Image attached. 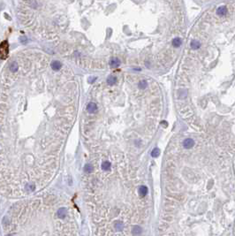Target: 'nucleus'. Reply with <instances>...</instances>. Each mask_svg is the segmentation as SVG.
Listing matches in <instances>:
<instances>
[{"mask_svg":"<svg viewBox=\"0 0 235 236\" xmlns=\"http://www.w3.org/2000/svg\"><path fill=\"white\" fill-rule=\"evenodd\" d=\"M142 227H140V226H134V227H133V229H132V233H133V234H134V235L140 234V233H142Z\"/></svg>","mask_w":235,"mask_h":236,"instance_id":"10","label":"nucleus"},{"mask_svg":"<svg viewBox=\"0 0 235 236\" xmlns=\"http://www.w3.org/2000/svg\"><path fill=\"white\" fill-rule=\"evenodd\" d=\"M102 168H103V170H104V171H109L111 169V163L108 162V161L103 162V165H102Z\"/></svg>","mask_w":235,"mask_h":236,"instance_id":"15","label":"nucleus"},{"mask_svg":"<svg viewBox=\"0 0 235 236\" xmlns=\"http://www.w3.org/2000/svg\"><path fill=\"white\" fill-rule=\"evenodd\" d=\"M182 44V40H181L180 38H179V37H176V38H174L173 40V47L175 48H178L179 47V46Z\"/></svg>","mask_w":235,"mask_h":236,"instance_id":"11","label":"nucleus"},{"mask_svg":"<svg viewBox=\"0 0 235 236\" xmlns=\"http://www.w3.org/2000/svg\"><path fill=\"white\" fill-rule=\"evenodd\" d=\"M107 84L110 85V86H112V85H114L116 82H117V78L115 77V76H109L108 78H107Z\"/></svg>","mask_w":235,"mask_h":236,"instance_id":"8","label":"nucleus"},{"mask_svg":"<svg viewBox=\"0 0 235 236\" xmlns=\"http://www.w3.org/2000/svg\"><path fill=\"white\" fill-rule=\"evenodd\" d=\"M97 80V77H90L89 79H88V82L89 83H92V82H94V81Z\"/></svg>","mask_w":235,"mask_h":236,"instance_id":"20","label":"nucleus"},{"mask_svg":"<svg viewBox=\"0 0 235 236\" xmlns=\"http://www.w3.org/2000/svg\"><path fill=\"white\" fill-rule=\"evenodd\" d=\"M9 43L7 41H3L0 43V59H5L8 57Z\"/></svg>","mask_w":235,"mask_h":236,"instance_id":"1","label":"nucleus"},{"mask_svg":"<svg viewBox=\"0 0 235 236\" xmlns=\"http://www.w3.org/2000/svg\"><path fill=\"white\" fill-rule=\"evenodd\" d=\"M139 194L142 197H144L146 195L148 194V187L145 186H142V187H139Z\"/></svg>","mask_w":235,"mask_h":236,"instance_id":"7","label":"nucleus"},{"mask_svg":"<svg viewBox=\"0 0 235 236\" xmlns=\"http://www.w3.org/2000/svg\"><path fill=\"white\" fill-rule=\"evenodd\" d=\"M10 71H12V73H16V72L19 70V66L16 62H12V64L10 65Z\"/></svg>","mask_w":235,"mask_h":236,"instance_id":"12","label":"nucleus"},{"mask_svg":"<svg viewBox=\"0 0 235 236\" xmlns=\"http://www.w3.org/2000/svg\"><path fill=\"white\" fill-rule=\"evenodd\" d=\"M200 46H201V44H200V42L198 41L194 40L191 42V48L193 50H198L200 48Z\"/></svg>","mask_w":235,"mask_h":236,"instance_id":"13","label":"nucleus"},{"mask_svg":"<svg viewBox=\"0 0 235 236\" xmlns=\"http://www.w3.org/2000/svg\"><path fill=\"white\" fill-rule=\"evenodd\" d=\"M84 171L85 172H91L92 171H93V166H92L91 165H89V164H88V165H86L84 166Z\"/></svg>","mask_w":235,"mask_h":236,"instance_id":"18","label":"nucleus"},{"mask_svg":"<svg viewBox=\"0 0 235 236\" xmlns=\"http://www.w3.org/2000/svg\"><path fill=\"white\" fill-rule=\"evenodd\" d=\"M124 227V224L122 222H119V221H118V222L115 223V228L118 230V231H120V230H122Z\"/></svg>","mask_w":235,"mask_h":236,"instance_id":"17","label":"nucleus"},{"mask_svg":"<svg viewBox=\"0 0 235 236\" xmlns=\"http://www.w3.org/2000/svg\"><path fill=\"white\" fill-rule=\"evenodd\" d=\"M51 68H52L54 71H58V70L61 69V67H62V64H61V62H59L58 60H54L52 61V63H51Z\"/></svg>","mask_w":235,"mask_h":236,"instance_id":"5","label":"nucleus"},{"mask_svg":"<svg viewBox=\"0 0 235 236\" xmlns=\"http://www.w3.org/2000/svg\"><path fill=\"white\" fill-rule=\"evenodd\" d=\"M227 13V8L225 6H220L216 10V14L219 16H225Z\"/></svg>","mask_w":235,"mask_h":236,"instance_id":"6","label":"nucleus"},{"mask_svg":"<svg viewBox=\"0 0 235 236\" xmlns=\"http://www.w3.org/2000/svg\"><path fill=\"white\" fill-rule=\"evenodd\" d=\"M110 66L112 68H117L120 66V60L118 57H112L110 60Z\"/></svg>","mask_w":235,"mask_h":236,"instance_id":"3","label":"nucleus"},{"mask_svg":"<svg viewBox=\"0 0 235 236\" xmlns=\"http://www.w3.org/2000/svg\"><path fill=\"white\" fill-rule=\"evenodd\" d=\"M87 111L89 113H95L96 111H97V105H96L95 103L91 102V103L88 104V106H87Z\"/></svg>","mask_w":235,"mask_h":236,"instance_id":"4","label":"nucleus"},{"mask_svg":"<svg viewBox=\"0 0 235 236\" xmlns=\"http://www.w3.org/2000/svg\"><path fill=\"white\" fill-rule=\"evenodd\" d=\"M159 154H160V150L157 148H155L154 150L151 151V156H152L153 157H157L159 156Z\"/></svg>","mask_w":235,"mask_h":236,"instance_id":"16","label":"nucleus"},{"mask_svg":"<svg viewBox=\"0 0 235 236\" xmlns=\"http://www.w3.org/2000/svg\"><path fill=\"white\" fill-rule=\"evenodd\" d=\"M195 145V142H194L193 139L191 138H186L183 141V147L185 149H191L193 148Z\"/></svg>","mask_w":235,"mask_h":236,"instance_id":"2","label":"nucleus"},{"mask_svg":"<svg viewBox=\"0 0 235 236\" xmlns=\"http://www.w3.org/2000/svg\"><path fill=\"white\" fill-rule=\"evenodd\" d=\"M20 42H22L23 44H25L27 42V38L25 36H22L20 37Z\"/></svg>","mask_w":235,"mask_h":236,"instance_id":"19","label":"nucleus"},{"mask_svg":"<svg viewBox=\"0 0 235 236\" xmlns=\"http://www.w3.org/2000/svg\"><path fill=\"white\" fill-rule=\"evenodd\" d=\"M148 86V83L146 81H144V80H142V81H139L138 83V87L139 88H140V90H144V88H146Z\"/></svg>","mask_w":235,"mask_h":236,"instance_id":"14","label":"nucleus"},{"mask_svg":"<svg viewBox=\"0 0 235 236\" xmlns=\"http://www.w3.org/2000/svg\"><path fill=\"white\" fill-rule=\"evenodd\" d=\"M57 215H58V218H64L66 215V208H60L58 211V212H57Z\"/></svg>","mask_w":235,"mask_h":236,"instance_id":"9","label":"nucleus"},{"mask_svg":"<svg viewBox=\"0 0 235 236\" xmlns=\"http://www.w3.org/2000/svg\"><path fill=\"white\" fill-rule=\"evenodd\" d=\"M7 236H12V235H7Z\"/></svg>","mask_w":235,"mask_h":236,"instance_id":"21","label":"nucleus"}]
</instances>
